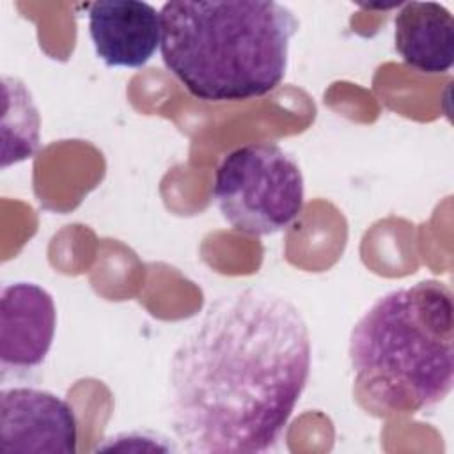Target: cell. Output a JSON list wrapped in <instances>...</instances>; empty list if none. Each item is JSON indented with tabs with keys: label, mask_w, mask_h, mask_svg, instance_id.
Listing matches in <instances>:
<instances>
[{
	"label": "cell",
	"mask_w": 454,
	"mask_h": 454,
	"mask_svg": "<svg viewBox=\"0 0 454 454\" xmlns=\"http://www.w3.org/2000/svg\"><path fill=\"white\" fill-rule=\"evenodd\" d=\"M310 333L286 296L257 287L218 296L176 348L174 434L193 454H257L287 426L310 374Z\"/></svg>",
	"instance_id": "1"
},
{
	"label": "cell",
	"mask_w": 454,
	"mask_h": 454,
	"mask_svg": "<svg viewBox=\"0 0 454 454\" xmlns=\"http://www.w3.org/2000/svg\"><path fill=\"white\" fill-rule=\"evenodd\" d=\"M394 44L404 64L427 73H447L454 62V18L438 2H406L394 18Z\"/></svg>",
	"instance_id": "8"
},
{
	"label": "cell",
	"mask_w": 454,
	"mask_h": 454,
	"mask_svg": "<svg viewBox=\"0 0 454 454\" xmlns=\"http://www.w3.org/2000/svg\"><path fill=\"white\" fill-rule=\"evenodd\" d=\"M76 445L78 422L66 399L34 387L2 390V454H73Z\"/></svg>",
	"instance_id": "5"
},
{
	"label": "cell",
	"mask_w": 454,
	"mask_h": 454,
	"mask_svg": "<svg viewBox=\"0 0 454 454\" xmlns=\"http://www.w3.org/2000/svg\"><path fill=\"white\" fill-rule=\"evenodd\" d=\"M160 53L197 99L247 101L275 90L287 71L300 21L271 0L165 2Z\"/></svg>",
	"instance_id": "2"
},
{
	"label": "cell",
	"mask_w": 454,
	"mask_h": 454,
	"mask_svg": "<svg viewBox=\"0 0 454 454\" xmlns=\"http://www.w3.org/2000/svg\"><path fill=\"white\" fill-rule=\"evenodd\" d=\"M213 199L234 231L250 236L277 234L303 211V174L280 145L250 142L222 158L215 172Z\"/></svg>",
	"instance_id": "4"
},
{
	"label": "cell",
	"mask_w": 454,
	"mask_h": 454,
	"mask_svg": "<svg viewBox=\"0 0 454 454\" xmlns=\"http://www.w3.org/2000/svg\"><path fill=\"white\" fill-rule=\"evenodd\" d=\"M348 355L376 408L410 415L442 403L454 376L450 287L427 278L385 293L351 328Z\"/></svg>",
	"instance_id": "3"
},
{
	"label": "cell",
	"mask_w": 454,
	"mask_h": 454,
	"mask_svg": "<svg viewBox=\"0 0 454 454\" xmlns=\"http://www.w3.org/2000/svg\"><path fill=\"white\" fill-rule=\"evenodd\" d=\"M57 326L53 296L35 282L5 284L0 293V362L4 369H34L51 349Z\"/></svg>",
	"instance_id": "6"
},
{
	"label": "cell",
	"mask_w": 454,
	"mask_h": 454,
	"mask_svg": "<svg viewBox=\"0 0 454 454\" xmlns=\"http://www.w3.org/2000/svg\"><path fill=\"white\" fill-rule=\"evenodd\" d=\"M87 20L94 51L108 67H144L160 48V11L147 2H92Z\"/></svg>",
	"instance_id": "7"
}]
</instances>
